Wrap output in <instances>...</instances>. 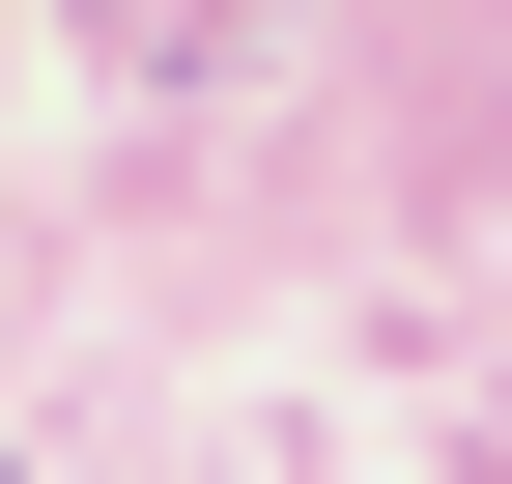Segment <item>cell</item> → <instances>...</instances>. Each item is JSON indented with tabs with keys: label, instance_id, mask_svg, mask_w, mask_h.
Masks as SVG:
<instances>
[]
</instances>
